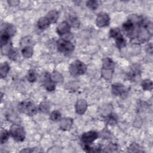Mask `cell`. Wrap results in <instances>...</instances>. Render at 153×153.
Instances as JSON below:
<instances>
[{
    "label": "cell",
    "instance_id": "cell-16",
    "mask_svg": "<svg viewBox=\"0 0 153 153\" xmlns=\"http://www.w3.org/2000/svg\"><path fill=\"white\" fill-rule=\"evenodd\" d=\"M72 125V119L70 118H65L63 120L62 119L60 123V128L62 130H67L70 129Z\"/></svg>",
    "mask_w": 153,
    "mask_h": 153
},
{
    "label": "cell",
    "instance_id": "cell-15",
    "mask_svg": "<svg viewBox=\"0 0 153 153\" xmlns=\"http://www.w3.org/2000/svg\"><path fill=\"white\" fill-rule=\"evenodd\" d=\"M50 21V23H55L59 17V12L55 10L50 11L45 16Z\"/></svg>",
    "mask_w": 153,
    "mask_h": 153
},
{
    "label": "cell",
    "instance_id": "cell-29",
    "mask_svg": "<svg viewBox=\"0 0 153 153\" xmlns=\"http://www.w3.org/2000/svg\"><path fill=\"white\" fill-rule=\"evenodd\" d=\"M86 5L91 10H95L99 6L98 2L96 1H88L86 2Z\"/></svg>",
    "mask_w": 153,
    "mask_h": 153
},
{
    "label": "cell",
    "instance_id": "cell-22",
    "mask_svg": "<svg viewBox=\"0 0 153 153\" xmlns=\"http://www.w3.org/2000/svg\"><path fill=\"white\" fill-rule=\"evenodd\" d=\"M69 21L71 24V26L73 27L78 28L80 25L79 20H78V17L75 15H71L69 17Z\"/></svg>",
    "mask_w": 153,
    "mask_h": 153
},
{
    "label": "cell",
    "instance_id": "cell-18",
    "mask_svg": "<svg viewBox=\"0 0 153 153\" xmlns=\"http://www.w3.org/2000/svg\"><path fill=\"white\" fill-rule=\"evenodd\" d=\"M33 48H32V47L29 46V45H27V46L23 47V48L22 50V53L23 57L25 58L31 57L33 54Z\"/></svg>",
    "mask_w": 153,
    "mask_h": 153
},
{
    "label": "cell",
    "instance_id": "cell-25",
    "mask_svg": "<svg viewBox=\"0 0 153 153\" xmlns=\"http://www.w3.org/2000/svg\"><path fill=\"white\" fill-rule=\"evenodd\" d=\"M10 136V131L6 130H2L1 133V144L5 143L8 139Z\"/></svg>",
    "mask_w": 153,
    "mask_h": 153
},
{
    "label": "cell",
    "instance_id": "cell-1",
    "mask_svg": "<svg viewBox=\"0 0 153 153\" xmlns=\"http://www.w3.org/2000/svg\"><path fill=\"white\" fill-rule=\"evenodd\" d=\"M152 28L151 20L143 16L133 14L128 17L124 33L134 43L142 44L152 37Z\"/></svg>",
    "mask_w": 153,
    "mask_h": 153
},
{
    "label": "cell",
    "instance_id": "cell-3",
    "mask_svg": "<svg viewBox=\"0 0 153 153\" xmlns=\"http://www.w3.org/2000/svg\"><path fill=\"white\" fill-rule=\"evenodd\" d=\"M115 64L114 62L109 58L106 57L103 60L102 69V76L106 79H110L114 71Z\"/></svg>",
    "mask_w": 153,
    "mask_h": 153
},
{
    "label": "cell",
    "instance_id": "cell-14",
    "mask_svg": "<svg viewBox=\"0 0 153 153\" xmlns=\"http://www.w3.org/2000/svg\"><path fill=\"white\" fill-rule=\"evenodd\" d=\"M50 21L48 20V19L45 16L39 18V19L38 20L37 22V26L41 30H44L47 29L50 25Z\"/></svg>",
    "mask_w": 153,
    "mask_h": 153
},
{
    "label": "cell",
    "instance_id": "cell-30",
    "mask_svg": "<svg viewBox=\"0 0 153 153\" xmlns=\"http://www.w3.org/2000/svg\"><path fill=\"white\" fill-rule=\"evenodd\" d=\"M39 109L42 112H48L49 111V105L48 103L44 102H42L39 105Z\"/></svg>",
    "mask_w": 153,
    "mask_h": 153
},
{
    "label": "cell",
    "instance_id": "cell-11",
    "mask_svg": "<svg viewBox=\"0 0 153 153\" xmlns=\"http://www.w3.org/2000/svg\"><path fill=\"white\" fill-rule=\"evenodd\" d=\"M112 93L117 96H123L126 92V88L124 85L121 83H115L112 85Z\"/></svg>",
    "mask_w": 153,
    "mask_h": 153
},
{
    "label": "cell",
    "instance_id": "cell-13",
    "mask_svg": "<svg viewBox=\"0 0 153 153\" xmlns=\"http://www.w3.org/2000/svg\"><path fill=\"white\" fill-rule=\"evenodd\" d=\"M87 103L85 100L83 99H79L77 100L75 104L76 112L79 115L83 114L87 110Z\"/></svg>",
    "mask_w": 153,
    "mask_h": 153
},
{
    "label": "cell",
    "instance_id": "cell-12",
    "mask_svg": "<svg viewBox=\"0 0 153 153\" xmlns=\"http://www.w3.org/2000/svg\"><path fill=\"white\" fill-rule=\"evenodd\" d=\"M16 32V29L14 25L11 23H4L2 27L1 33H4L10 38L13 36Z\"/></svg>",
    "mask_w": 153,
    "mask_h": 153
},
{
    "label": "cell",
    "instance_id": "cell-28",
    "mask_svg": "<svg viewBox=\"0 0 153 153\" xmlns=\"http://www.w3.org/2000/svg\"><path fill=\"white\" fill-rule=\"evenodd\" d=\"M51 78L52 79V80L54 82H61L62 81H63V77L62 76L57 72H53V73L52 74V75H51Z\"/></svg>",
    "mask_w": 153,
    "mask_h": 153
},
{
    "label": "cell",
    "instance_id": "cell-27",
    "mask_svg": "<svg viewBox=\"0 0 153 153\" xmlns=\"http://www.w3.org/2000/svg\"><path fill=\"white\" fill-rule=\"evenodd\" d=\"M122 34L121 33V31L120 30V29L117 28V27H115V28H112L110 30H109V36L111 38H113L114 39L117 38L118 37H119L120 36H121Z\"/></svg>",
    "mask_w": 153,
    "mask_h": 153
},
{
    "label": "cell",
    "instance_id": "cell-10",
    "mask_svg": "<svg viewBox=\"0 0 153 153\" xmlns=\"http://www.w3.org/2000/svg\"><path fill=\"white\" fill-rule=\"evenodd\" d=\"M44 85L48 91H53L54 90L56 85L54 82L51 78V75L49 73L46 72L44 76Z\"/></svg>",
    "mask_w": 153,
    "mask_h": 153
},
{
    "label": "cell",
    "instance_id": "cell-20",
    "mask_svg": "<svg viewBox=\"0 0 153 153\" xmlns=\"http://www.w3.org/2000/svg\"><path fill=\"white\" fill-rule=\"evenodd\" d=\"M115 44L118 48L121 49L124 48L126 45V40L124 39L123 35L115 39Z\"/></svg>",
    "mask_w": 153,
    "mask_h": 153
},
{
    "label": "cell",
    "instance_id": "cell-6",
    "mask_svg": "<svg viewBox=\"0 0 153 153\" xmlns=\"http://www.w3.org/2000/svg\"><path fill=\"white\" fill-rule=\"evenodd\" d=\"M10 135L17 142H23L25 139L24 128L18 124H13L10 129Z\"/></svg>",
    "mask_w": 153,
    "mask_h": 153
},
{
    "label": "cell",
    "instance_id": "cell-19",
    "mask_svg": "<svg viewBox=\"0 0 153 153\" xmlns=\"http://www.w3.org/2000/svg\"><path fill=\"white\" fill-rule=\"evenodd\" d=\"M7 55L12 60H15L17 58L18 56V51L16 48H14L12 47H10L7 51Z\"/></svg>",
    "mask_w": 153,
    "mask_h": 153
},
{
    "label": "cell",
    "instance_id": "cell-17",
    "mask_svg": "<svg viewBox=\"0 0 153 153\" xmlns=\"http://www.w3.org/2000/svg\"><path fill=\"white\" fill-rule=\"evenodd\" d=\"M10 65L7 62L1 63L0 68V75L2 78H4L5 77H6L10 71Z\"/></svg>",
    "mask_w": 153,
    "mask_h": 153
},
{
    "label": "cell",
    "instance_id": "cell-7",
    "mask_svg": "<svg viewBox=\"0 0 153 153\" xmlns=\"http://www.w3.org/2000/svg\"><path fill=\"white\" fill-rule=\"evenodd\" d=\"M99 137V134L94 131H89L84 133L81 136V140L84 145H90Z\"/></svg>",
    "mask_w": 153,
    "mask_h": 153
},
{
    "label": "cell",
    "instance_id": "cell-26",
    "mask_svg": "<svg viewBox=\"0 0 153 153\" xmlns=\"http://www.w3.org/2000/svg\"><path fill=\"white\" fill-rule=\"evenodd\" d=\"M142 87L145 90H151L152 88V82L151 80L146 79L142 82Z\"/></svg>",
    "mask_w": 153,
    "mask_h": 153
},
{
    "label": "cell",
    "instance_id": "cell-31",
    "mask_svg": "<svg viewBox=\"0 0 153 153\" xmlns=\"http://www.w3.org/2000/svg\"><path fill=\"white\" fill-rule=\"evenodd\" d=\"M8 2L10 5H17L20 3L19 1H10Z\"/></svg>",
    "mask_w": 153,
    "mask_h": 153
},
{
    "label": "cell",
    "instance_id": "cell-8",
    "mask_svg": "<svg viewBox=\"0 0 153 153\" xmlns=\"http://www.w3.org/2000/svg\"><path fill=\"white\" fill-rule=\"evenodd\" d=\"M110 22V18L108 14L102 12L98 14L96 19V25L99 27H105L109 25Z\"/></svg>",
    "mask_w": 153,
    "mask_h": 153
},
{
    "label": "cell",
    "instance_id": "cell-23",
    "mask_svg": "<svg viewBox=\"0 0 153 153\" xmlns=\"http://www.w3.org/2000/svg\"><path fill=\"white\" fill-rule=\"evenodd\" d=\"M26 78L29 82H35L36 80V75L35 70L30 69L27 71Z\"/></svg>",
    "mask_w": 153,
    "mask_h": 153
},
{
    "label": "cell",
    "instance_id": "cell-4",
    "mask_svg": "<svg viewBox=\"0 0 153 153\" xmlns=\"http://www.w3.org/2000/svg\"><path fill=\"white\" fill-rule=\"evenodd\" d=\"M69 70L72 76H78L84 74L86 72L87 66L82 62L76 60L70 65Z\"/></svg>",
    "mask_w": 153,
    "mask_h": 153
},
{
    "label": "cell",
    "instance_id": "cell-24",
    "mask_svg": "<svg viewBox=\"0 0 153 153\" xmlns=\"http://www.w3.org/2000/svg\"><path fill=\"white\" fill-rule=\"evenodd\" d=\"M61 118H62L61 114L57 110H55L53 111L50 114V119L53 121H55V122L59 121L62 120Z\"/></svg>",
    "mask_w": 153,
    "mask_h": 153
},
{
    "label": "cell",
    "instance_id": "cell-2",
    "mask_svg": "<svg viewBox=\"0 0 153 153\" xmlns=\"http://www.w3.org/2000/svg\"><path fill=\"white\" fill-rule=\"evenodd\" d=\"M19 111L27 115H35L37 112V108L31 100H23L18 105Z\"/></svg>",
    "mask_w": 153,
    "mask_h": 153
},
{
    "label": "cell",
    "instance_id": "cell-5",
    "mask_svg": "<svg viewBox=\"0 0 153 153\" xmlns=\"http://www.w3.org/2000/svg\"><path fill=\"white\" fill-rule=\"evenodd\" d=\"M57 48L59 52L65 54H69L73 52L75 46L69 40L61 38L57 42Z\"/></svg>",
    "mask_w": 153,
    "mask_h": 153
},
{
    "label": "cell",
    "instance_id": "cell-21",
    "mask_svg": "<svg viewBox=\"0 0 153 153\" xmlns=\"http://www.w3.org/2000/svg\"><path fill=\"white\" fill-rule=\"evenodd\" d=\"M106 123L110 125H113L116 124L117 121V117L115 114L113 113H110L108 116L106 117Z\"/></svg>",
    "mask_w": 153,
    "mask_h": 153
},
{
    "label": "cell",
    "instance_id": "cell-9",
    "mask_svg": "<svg viewBox=\"0 0 153 153\" xmlns=\"http://www.w3.org/2000/svg\"><path fill=\"white\" fill-rule=\"evenodd\" d=\"M70 30L71 26L66 21H63L59 23L56 27V32L60 36L70 33Z\"/></svg>",
    "mask_w": 153,
    "mask_h": 153
}]
</instances>
